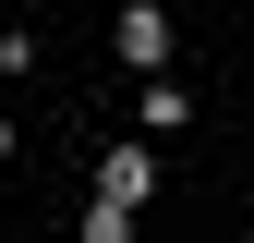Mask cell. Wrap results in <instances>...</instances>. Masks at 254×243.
Here are the masks:
<instances>
[{
	"label": "cell",
	"mask_w": 254,
	"mask_h": 243,
	"mask_svg": "<svg viewBox=\"0 0 254 243\" xmlns=\"http://www.w3.org/2000/svg\"><path fill=\"white\" fill-rule=\"evenodd\" d=\"M145 195H157V146H109V170H97V207H121V219H133Z\"/></svg>",
	"instance_id": "6da1fadb"
},
{
	"label": "cell",
	"mask_w": 254,
	"mask_h": 243,
	"mask_svg": "<svg viewBox=\"0 0 254 243\" xmlns=\"http://www.w3.org/2000/svg\"><path fill=\"white\" fill-rule=\"evenodd\" d=\"M121 61H133V73H170V12H157V0L121 12Z\"/></svg>",
	"instance_id": "7a4b0ae2"
},
{
	"label": "cell",
	"mask_w": 254,
	"mask_h": 243,
	"mask_svg": "<svg viewBox=\"0 0 254 243\" xmlns=\"http://www.w3.org/2000/svg\"><path fill=\"white\" fill-rule=\"evenodd\" d=\"M85 243H133V219H121V207H97V219H85Z\"/></svg>",
	"instance_id": "3957f363"
}]
</instances>
